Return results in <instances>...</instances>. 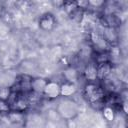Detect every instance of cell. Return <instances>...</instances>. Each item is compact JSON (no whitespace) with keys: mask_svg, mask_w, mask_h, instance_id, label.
<instances>
[{"mask_svg":"<svg viewBox=\"0 0 128 128\" xmlns=\"http://www.w3.org/2000/svg\"><path fill=\"white\" fill-rule=\"evenodd\" d=\"M84 95L92 105L99 104L104 97V90L94 82H88L84 88Z\"/></svg>","mask_w":128,"mask_h":128,"instance_id":"cell-1","label":"cell"},{"mask_svg":"<svg viewBox=\"0 0 128 128\" xmlns=\"http://www.w3.org/2000/svg\"><path fill=\"white\" fill-rule=\"evenodd\" d=\"M45 97L53 99L56 98L60 95V85L57 82H53V81H47L43 93H42Z\"/></svg>","mask_w":128,"mask_h":128,"instance_id":"cell-2","label":"cell"},{"mask_svg":"<svg viewBox=\"0 0 128 128\" xmlns=\"http://www.w3.org/2000/svg\"><path fill=\"white\" fill-rule=\"evenodd\" d=\"M96 68H97V79L101 81H104L106 78H108L112 72V65L108 61L96 63Z\"/></svg>","mask_w":128,"mask_h":128,"instance_id":"cell-3","label":"cell"},{"mask_svg":"<svg viewBox=\"0 0 128 128\" xmlns=\"http://www.w3.org/2000/svg\"><path fill=\"white\" fill-rule=\"evenodd\" d=\"M84 77L88 82H94L97 80V68L95 63H88L84 69Z\"/></svg>","mask_w":128,"mask_h":128,"instance_id":"cell-4","label":"cell"},{"mask_svg":"<svg viewBox=\"0 0 128 128\" xmlns=\"http://www.w3.org/2000/svg\"><path fill=\"white\" fill-rule=\"evenodd\" d=\"M46 83H47V81L44 80V79H41V78L32 79V81H31V91L41 95L43 93V90H44V87H45Z\"/></svg>","mask_w":128,"mask_h":128,"instance_id":"cell-5","label":"cell"},{"mask_svg":"<svg viewBox=\"0 0 128 128\" xmlns=\"http://www.w3.org/2000/svg\"><path fill=\"white\" fill-rule=\"evenodd\" d=\"M76 91V87L74 85V83H70V82H66L62 85H60V94L62 96H71L75 93Z\"/></svg>","mask_w":128,"mask_h":128,"instance_id":"cell-6","label":"cell"},{"mask_svg":"<svg viewBox=\"0 0 128 128\" xmlns=\"http://www.w3.org/2000/svg\"><path fill=\"white\" fill-rule=\"evenodd\" d=\"M53 17L50 14H45L40 18L39 24L44 30H48L53 26Z\"/></svg>","mask_w":128,"mask_h":128,"instance_id":"cell-7","label":"cell"},{"mask_svg":"<svg viewBox=\"0 0 128 128\" xmlns=\"http://www.w3.org/2000/svg\"><path fill=\"white\" fill-rule=\"evenodd\" d=\"M9 120L12 122V123H21L23 121V118H24V115H23V112H18V111H10L8 114H7Z\"/></svg>","mask_w":128,"mask_h":128,"instance_id":"cell-8","label":"cell"},{"mask_svg":"<svg viewBox=\"0 0 128 128\" xmlns=\"http://www.w3.org/2000/svg\"><path fill=\"white\" fill-rule=\"evenodd\" d=\"M65 77H66V79H67L68 82L73 83V82H75L76 79H77V72H76L74 69H72V68L67 69L66 72H65Z\"/></svg>","mask_w":128,"mask_h":128,"instance_id":"cell-9","label":"cell"},{"mask_svg":"<svg viewBox=\"0 0 128 128\" xmlns=\"http://www.w3.org/2000/svg\"><path fill=\"white\" fill-rule=\"evenodd\" d=\"M11 90L7 87H2L0 88V100H4V101H8L10 95H11Z\"/></svg>","mask_w":128,"mask_h":128,"instance_id":"cell-10","label":"cell"},{"mask_svg":"<svg viewBox=\"0 0 128 128\" xmlns=\"http://www.w3.org/2000/svg\"><path fill=\"white\" fill-rule=\"evenodd\" d=\"M103 115H104V118H105L106 120H108V121H112V120L114 119V111H113V109H112L111 107H109V106H107V107L104 108V110H103Z\"/></svg>","mask_w":128,"mask_h":128,"instance_id":"cell-11","label":"cell"},{"mask_svg":"<svg viewBox=\"0 0 128 128\" xmlns=\"http://www.w3.org/2000/svg\"><path fill=\"white\" fill-rule=\"evenodd\" d=\"M11 111L10 105L7 101L4 100H0V113H9Z\"/></svg>","mask_w":128,"mask_h":128,"instance_id":"cell-12","label":"cell"}]
</instances>
